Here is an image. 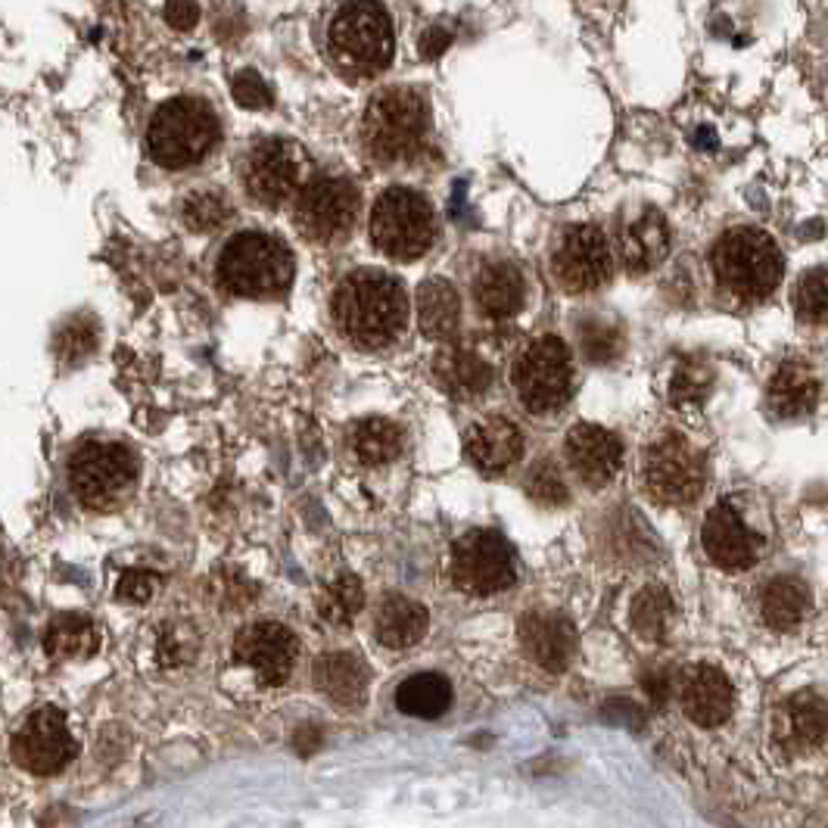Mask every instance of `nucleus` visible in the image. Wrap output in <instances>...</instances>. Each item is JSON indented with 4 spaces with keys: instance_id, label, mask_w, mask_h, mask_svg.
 I'll return each instance as SVG.
<instances>
[{
    "instance_id": "obj_21",
    "label": "nucleus",
    "mask_w": 828,
    "mask_h": 828,
    "mask_svg": "<svg viewBox=\"0 0 828 828\" xmlns=\"http://www.w3.org/2000/svg\"><path fill=\"white\" fill-rule=\"evenodd\" d=\"M464 452L476 471L498 476L514 467L517 459L524 455V433L517 430L514 421L493 415V418L471 423V430L464 437Z\"/></svg>"
},
{
    "instance_id": "obj_15",
    "label": "nucleus",
    "mask_w": 828,
    "mask_h": 828,
    "mask_svg": "<svg viewBox=\"0 0 828 828\" xmlns=\"http://www.w3.org/2000/svg\"><path fill=\"white\" fill-rule=\"evenodd\" d=\"M611 247L595 225H573L561 234L551 268L570 293H589L611 281Z\"/></svg>"
},
{
    "instance_id": "obj_18",
    "label": "nucleus",
    "mask_w": 828,
    "mask_h": 828,
    "mask_svg": "<svg viewBox=\"0 0 828 828\" xmlns=\"http://www.w3.org/2000/svg\"><path fill=\"white\" fill-rule=\"evenodd\" d=\"M567 459L582 483L607 486L623 464V442L617 433L604 430L599 423H577L567 433Z\"/></svg>"
},
{
    "instance_id": "obj_24",
    "label": "nucleus",
    "mask_w": 828,
    "mask_h": 828,
    "mask_svg": "<svg viewBox=\"0 0 828 828\" xmlns=\"http://www.w3.org/2000/svg\"><path fill=\"white\" fill-rule=\"evenodd\" d=\"M620 252H623L626 268L635 275L654 271L670 252V228L664 215L657 209H645L638 212L633 222H626V228L620 234Z\"/></svg>"
},
{
    "instance_id": "obj_2",
    "label": "nucleus",
    "mask_w": 828,
    "mask_h": 828,
    "mask_svg": "<svg viewBox=\"0 0 828 828\" xmlns=\"http://www.w3.org/2000/svg\"><path fill=\"white\" fill-rule=\"evenodd\" d=\"M293 252L262 230H240L218 252L222 290L240 300H278L293 283Z\"/></svg>"
},
{
    "instance_id": "obj_6",
    "label": "nucleus",
    "mask_w": 828,
    "mask_h": 828,
    "mask_svg": "<svg viewBox=\"0 0 828 828\" xmlns=\"http://www.w3.org/2000/svg\"><path fill=\"white\" fill-rule=\"evenodd\" d=\"M138 474V455L122 442L109 440H85L72 452L66 467L72 495L90 512L119 508L135 493Z\"/></svg>"
},
{
    "instance_id": "obj_40",
    "label": "nucleus",
    "mask_w": 828,
    "mask_h": 828,
    "mask_svg": "<svg viewBox=\"0 0 828 828\" xmlns=\"http://www.w3.org/2000/svg\"><path fill=\"white\" fill-rule=\"evenodd\" d=\"M527 495L533 498V502H539V505H548V508L564 505L567 498H570L564 476H561V471H558V464H555V461L546 459L529 467Z\"/></svg>"
},
{
    "instance_id": "obj_11",
    "label": "nucleus",
    "mask_w": 828,
    "mask_h": 828,
    "mask_svg": "<svg viewBox=\"0 0 828 828\" xmlns=\"http://www.w3.org/2000/svg\"><path fill=\"white\" fill-rule=\"evenodd\" d=\"M13 760L32 776H56L78 754V741L72 735L69 720L60 707L32 710L10 741Z\"/></svg>"
},
{
    "instance_id": "obj_47",
    "label": "nucleus",
    "mask_w": 828,
    "mask_h": 828,
    "mask_svg": "<svg viewBox=\"0 0 828 828\" xmlns=\"http://www.w3.org/2000/svg\"><path fill=\"white\" fill-rule=\"evenodd\" d=\"M452 44V32L445 29V25H433V29H427L421 37V56L423 60H437L445 53V47Z\"/></svg>"
},
{
    "instance_id": "obj_34",
    "label": "nucleus",
    "mask_w": 828,
    "mask_h": 828,
    "mask_svg": "<svg viewBox=\"0 0 828 828\" xmlns=\"http://www.w3.org/2000/svg\"><path fill=\"white\" fill-rule=\"evenodd\" d=\"M350 445L362 464H387L402 452V430L387 418H365L350 430Z\"/></svg>"
},
{
    "instance_id": "obj_35",
    "label": "nucleus",
    "mask_w": 828,
    "mask_h": 828,
    "mask_svg": "<svg viewBox=\"0 0 828 828\" xmlns=\"http://www.w3.org/2000/svg\"><path fill=\"white\" fill-rule=\"evenodd\" d=\"M365 604V589L353 573H340L318 595V614L327 620L331 626H350Z\"/></svg>"
},
{
    "instance_id": "obj_25",
    "label": "nucleus",
    "mask_w": 828,
    "mask_h": 828,
    "mask_svg": "<svg viewBox=\"0 0 828 828\" xmlns=\"http://www.w3.org/2000/svg\"><path fill=\"white\" fill-rule=\"evenodd\" d=\"M524 275L512 262H490L474 278L476 309L493 321H508L524 309Z\"/></svg>"
},
{
    "instance_id": "obj_42",
    "label": "nucleus",
    "mask_w": 828,
    "mask_h": 828,
    "mask_svg": "<svg viewBox=\"0 0 828 828\" xmlns=\"http://www.w3.org/2000/svg\"><path fill=\"white\" fill-rule=\"evenodd\" d=\"M94 346H97V331H94L90 321H72L56 336V353H60V358H66V362H75V358L88 355Z\"/></svg>"
},
{
    "instance_id": "obj_17",
    "label": "nucleus",
    "mask_w": 828,
    "mask_h": 828,
    "mask_svg": "<svg viewBox=\"0 0 828 828\" xmlns=\"http://www.w3.org/2000/svg\"><path fill=\"white\" fill-rule=\"evenodd\" d=\"M701 546L707 558L723 570H748L760 558V536L744 524L732 502H720L710 508L701 529Z\"/></svg>"
},
{
    "instance_id": "obj_39",
    "label": "nucleus",
    "mask_w": 828,
    "mask_h": 828,
    "mask_svg": "<svg viewBox=\"0 0 828 828\" xmlns=\"http://www.w3.org/2000/svg\"><path fill=\"white\" fill-rule=\"evenodd\" d=\"M157 664L165 670H175L181 664H191L196 654V633L187 623H169L157 633Z\"/></svg>"
},
{
    "instance_id": "obj_7",
    "label": "nucleus",
    "mask_w": 828,
    "mask_h": 828,
    "mask_svg": "<svg viewBox=\"0 0 828 828\" xmlns=\"http://www.w3.org/2000/svg\"><path fill=\"white\" fill-rule=\"evenodd\" d=\"M427 135V104L411 88H384L370 97L362 138L377 162H406L421 150Z\"/></svg>"
},
{
    "instance_id": "obj_30",
    "label": "nucleus",
    "mask_w": 828,
    "mask_h": 828,
    "mask_svg": "<svg viewBox=\"0 0 828 828\" xmlns=\"http://www.w3.org/2000/svg\"><path fill=\"white\" fill-rule=\"evenodd\" d=\"M810 585L804 580H797V577H776V580L763 589V599H760L763 620L773 630H794V626H800L804 617L810 614Z\"/></svg>"
},
{
    "instance_id": "obj_29",
    "label": "nucleus",
    "mask_w": 828,
    "mask_h": 828,
    "mask_svg": "<svg viewBox=\"0 0 828 828\" xmlns=\"http://www.w3.org/2000/svg\"><path fill=\"white\" fill-rule=\"evenodd\" d=\"M418 321L427 340H452L461 327L459 290L442 278H427L418 287Z\"/></svg>"
},
{
    "instance_id": "obj_13",
    "label": "nucleus",
    "mask_w": 828,
    "mask_h": 828,
    "mask_svg": "<svg viewBox=\"0 0 828 828\" xmlns=\"http://www.w3.org/2000/svg\"><path fill=\"white\" fill-rule=\"evenodd\" d=\"M358 191L346 178H315L305 184L297 203V225L318 244H336L353 230L358 218Z\"/></svg>"
},
{
    "instance_id": "obj_9",
    "label": "nucleus",
    "mask_w": 828,
    "mask_h": 828,
    "mask_svg": "<svg viewBox=\"0 0 828 828\" xmlns=\"http://www.w3.org/2000/svg\"><path fill=\"white\" fill-rule=\"evenodd\" d=\"M514 387L533 415H548L564 406L573 389V365L564 340L551 334L533 340L514 365Z\"/></svg>"
},
{
    "instance_id": "obj_36",
    "label": "nucleus",
    "mask_w": 828,
    "mask_h": 828,
    "mask_svg": "<svg viewBox=\"0 0 828 828\" xmlns=\"http://www.w3.org/2000/svg\"><path fill=\"white\" fill-rule=\"evenodd\" d=\"M577 340H580V353L592 365H611L623 353V331L604 318H582L577 324Z\"/></svg>"
},
{
    "instance_id": "obj_23",
    "label": "nucleus",
    "mask_w": 828,
    "mask_h": 828,
    "mask_svg": "<svg viewBox=\"0 0 828 828\" xmlns=\"http://www.w3.org/2000/svg\"><path fill=\"white\" fill-rule=\"evenodd\" d=\"M312 679H315L318 691L324 698H331L334 705L358 707L368 695L370 670L358 654L334 652L318 657L315 667H312Z\"/></svg>"
},
{
    "instance_id": "obj_37",
    "label": "nucleus",
    "mask_w": 828,
    "mask_h": 828,
    "mask_svg": "<svg viewBox=\"0 0 828 828\" xmlns=\"http://www.w3.org/2000/svg\"><path fill=\"white\" fill-rule=\"evenodd\" d=\"M230 218V203L222 191H194L181 203V222L196 234H212Z\"/></svg>"
},
{
    "instance_id": "obj_32",
    "label": "nucleus",
    "mask_w": 828,
    "mask_h": 828,
    "mask_svg": "<svg viewBox=\"0 0 828 828\" xmlns=\"http://www.w3.org/2000/svg\"><path fill=\"white\" fill-rule=\"evenodd\" d=\"M44 648L53 660H82L100 648V633L97 623L85 614H60L47 626Z\"/></svg>"
},
{
    "instance_id": "obj_48",
    "label": "nucleus",
    "mask_w": 828,
    "mask_h": 828,
    "mask_svg": "<svg viewBox=\"0 0 828 828\" xmlns=\"http://www.w3.org/2000/svg\"><path fill=\"white\" fill-rule=\"evenodd\" d=\"M318 741H321V732H318L315 725H302L300 735H297V751L300 754H312L318 748Z\"/></svg>"
},
{
    "instance_id": "obj_1",
    "label": "nucleus",
    "mask_w": 828,
    "mask_h": 828,
    "mask_svg": "<svg viewBox=\"0 0 828 828\" xmlns=\"http://www.w3.org/2000/svg\"><path fill=\"white\" fill-rule=\"evenodd\" d=\"M334 318L343 336L358 350H384L406 331V287L377 268L353 271L336 287Z\"/></svg>"
},
{
    "instance_id": "obj_44",
    "label": "nucleus",
    "mask_w": 828,
    "mask_h": 828,
    "mask_svg": "<svg viewBox=\"0 0 828 828\" xmlns=\"http://www.w3.org/2000/svg\"><path fill=\"white\" fill-rule=\"evenodd\" d=\"M157 585V573H150V570H128L122 580H119L116 595L122 601H131V604H143V601L153 599Z\"/></svg>"
},
{
    "instance_id": "obj_12",
    "label": "nucleus",
    "mask_w": 828,
    "mask_h": 828,
    "mask_svg": "<svg viewBox=\"0 0 828 828\" xmlns=\"http://www.w3.org/2000/svg\"><path fill=\"white\" fill-rule=\"evenodd\" d=\"M705 455L679 433H667L645 455V486L664 505H688L705 490Z\"/></svg>"
},
{
    "instance_id": "obj_4",
    "label": "nucleus",
    "mask_w": 828,
    "mask_h": 828,
    "mask_svg": "<svg viewBox=\"0 0 828 828\" xmlns=\"http://www.w3.org/2000/svg\"><path fill=\"white\" fill-rule=\"evenodd\" d=\"M713 275L725 293L739 300H766L782 281L785 259L776 240L760 228H732L713 247Z\"/></svg>"
},
{
    "instance_id": "obj_28",
    "label": "nucleus",
    "mask_w": 828,
    "mask_h": 828,
    "mask_svg": "<svg viewBox=\"0 0 828 828\" xmlns=\"http://www.w3.org/2000/svg\"><path fill=\"white\" fill-rule=\"evenodd\" d=\"M819 399V380L807 365L800 362H785L770 380V411L776 418H804L810 415Z\"/></svg>"
},
{
    "instance_id": "obj_45",
    "label": "nucleus",
    "mask_w": 828,
    "mask_h": 828,
    "mask_svg": "<svg viewBox=\"0 0 828 828\" xmlns=\"http://www.w3.org/2000/svg\"><path fill=\"white\" fill-rule=\"evenodd\" d=\"M165 22L178 32H191L200 22V3L196 0H165Z\"/></svg>"
},
{
    "instance_id": "obj_27",
    "label": "nucleus",
    "mask_w": 828,
    "mask_h": 828,
    "mask_svg": "<svg viewBox=\"0 0 828 828\" xmlns=\"http://www.w3.org/2000/svg\"><path fill=\"white\" fill-rule=\"evenodd\" d=\"M430 614L427 607L406 595H389L380 601L374 617V635L384 648H411L427 633Z\"/></svg>"
},
{
    "instance_id": "obj_31",
    "label": "nucleus",
    "mask_w": 828,
    "mask_h": 828,
    "mask_svg": "<svg viewBox=\"0 0 828 828\" xmlns=\"http://www.w3.org/2000/svg\"><path fill=\"white\" fill-rule=\"evenodd\" d=\"M396 705L408 717L437 720L452 705V682L442 673H418L396 688Z\"/></svg>"
},
{
    "instance_id": "obj_5",
    "label": "nucleus",
    "mask_w": 828,
    "mask_h": 828,
    "mask_svg": "<svg viewBox=\"0 0 828 828\" xmlns=\"http://www.w3.org/2000/svg\"><path fill=\"white\" fill-rule=\"evenodd\" d=\"M327 41L336 66L355 75L384 72L396 53L393 19L377 0H346L331 19Z\"/></svg>"
},
{
    "instance_id": "obj_38",
    "label": "nucleus",
    "mask_w": 828,
    "mask_h": 828,
    "mask_svg": "<svg viewBox=\"0 0 828 828\" xmlns=\"http://www.w3.org/2000/svg\"><path fill=\"white\" fill-rule=\"evenodd\" d=\"M710 387H713V370L698 358H686L670 380L673 406H698L707 399Z\"/></svg>"
},
{
    "instance_id": "obj_8",
    "label": "nucleus",
    "mask_w": 828,
    "mask_h": 828,
    "mask_svg": "<svg viewBox=\"0 0 828 828\" xmlns=\"http://www.w3.org/2000/svg\"><path fill=\"white\" fill-rule=\"evenodd\" d=\"M370 240L396 262H415L437 240V215L427 196L408 187H389L370 209Z\"/></svg>"
},
{
    "instance_id": "obj_3",
    "label": "nucleus",
    "mask_w": 828,
    "mask_h": 828,
    "mask_svg": "<svg viewBox=\"0 0 828 828\" xmlns=\"http://www.w3.org/2000/svg\"><path fill=\"white\" fill-rule=\"evenodd\" d=\"M222 125L206 100L200 97H172L159 106L147 128L150 159L162 169H187L212 153L218 143Z\"/></svg>"
},
{
    "instance_id": "obj_16",
    "label": "nucleus",
    "mask_w": 828,
    "mask_h": 828,
    "mask_svg": "<svg viewBox=\"0 0 828 828\" xmlns=\"http://www.w3.org/2000/svg\"><path fill=\"white\" fill-rule=\"evenodd\" d=\"M300 642L281 623H252L234 638V657L256 673L265 686H283L293 673Z\"/></svg>"
},
{
    "instance_id": "obj_26",
    "label": "nucleus",
    "mask_w": 828,
    "mask_h": 828,
    "mask_svg": "<svg viewBox=\"0 0 828 828\" xmlns=\"http://www.w3.org/2000/svg\"><path fill=\"white\" fill-rule=\"evenodd\" d=\"M433 377L452 399H476L493 384V368L474 350L449 346L433 362Z\"/></svg>"
},
{
    "instance_id": "obj_14",
    "label": "nucleus",
    "mask_w": 828,
    "mask_h": 828,
    "mask_svg": "<svg viewBox=\"0 0 828 828\" xmlns=\"http://www.w3.org/2000/svg\"><path fill=\"white\" fill-rule=\"evenodd\" d=\"M309 172V157L302 153L300 143L271 138V141L256 143L249 150L247 169H244V184L247 194L262 203V206H281L283 200L302 191V181Z\"/></svg>"
},
{
    "instance_id": "obj_10",
    "label": "nucleus",
    "mask_w": 828,
    "mask_h": 828,
    "mask_svg": "<svg viewBox=\"0 0 828 828\" xmlns=\"http://www.w3.org/2000/svg\"><path fill=\"white\" fill-rule=\"evenodd\" d=\"M452 580L461 592L495 595L517 580L512 542L495 529H471L452 546Z\"/></svg>"
},
{
    "instance_id": "obj_19",
    "label": "nucleus",
    "mask_w": 828,
    "mask_h": 828,
    "mask_svg": "<svg viewBox=\"0 0 828 828\" xmlns=\"http://www.w3.org/2000/svg\"><path fill=\"white\" fill-rule=\"evenodd\" d=\"M826 701L816 691H800L778 705L773 717L776 744L788 754H810L826 741Z\"/></svg>"
},
{
    "instance_id": "obj_43",
    "label": "nucleus",
    "mask_w": 828,
    "mask_h": 828,
    "mask_svg": "<svg viewBox=\"0 0 828 828\" xmlns=\"http://www.w3.org/2000/svg\"><path fill=\"white\" fill-rule=\"evenodd\" d=\"M230 94H234L237 104L247 106V109H265V106H271V88H268V82H265L259 72L252 69H240L230 78Z\"/></svg>"
},
{
    "instance_id": "obj_33",
    "label": "nucleus",
    "mask_w": 828,
    "mask_h": 828,
    "mask_svg": "<svg viewBox=\"0 0 828 828\" xmlns=\"http://www.w3.org/2000/svg\"><path fill=\"white\" fill-rule=\"evenodd\" d=\"M676 623V601L664 585H648L635 595L630 607V626L645 642H664Z\"/></svg>"
},
{
    "instance_id": "obj_41",
    "label": "nucleus",
    "mask_w": 828,
    "mask_h": 828,
    "mask_svg": "<svg viewBox=\"0 0 828 828\" xmlns=\"http://www.w3.org/2000/svg\"><path fill=\"white\" fill-rule=\"evenodd\" d=\"M794 305L800 321L822 324L826 321V268H813L810 275H804L797 290H794Z\"/></svg>"
},
{
    "instance_id": "obj_22",
    "label": "nucleus",
    "mask_w": 828,
    "mask_h": 828,
    "mask_svg": "<svg viewBox=\"0 0 828 828\" xmlns=\"http://www.w3.org/2000/svg\"><path fill=\"white\" fill-rule=\"evenodd\" d=\"M679 701H682V710L695 720L698 725H720L732 717V707H735V691H732V682L725 679L723 670L717 667H695L682 676L679 682Z\"/></svg>"
},
{
    "instance_id": "obj_46",
    "label": "nucleus",
    "mask_w": 828,
    "mask_h": 828,
    "mask_svg": "<svg viewBox=\"0 0 828 828\" xmlns=\"http://www.w3.org/2000/svg\"><path fill=\"white\" fill-rule=\"evenodd\" d=\"M604 720H611V723L620 725H630V729H638V725H645V713L633 705V701H611V705L604 707Z\"/></svg>"
},
{
    "instance_id": "obj_20",
    "label": "nucleus",
    "mask_w": 828,
    "mask_h": 828,
    "mask_svg": "<svg viewBox=\"0 0 828 828\" xmlns=\"http://www.w3.org/2000/svg\"><path fill=\"white\" fill-rule=\"evenodd\" d=\"M520 642L527 654L548 673H564L577 657V630L573 623L551 611H533L520 617Z\"/></svg>"
}]
</instances>
